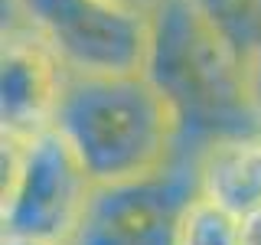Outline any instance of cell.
Masks as SVG:
<instances>
[{
  "label": "cell",
  "mask_w": 261,
  "mask_h": 245,
  "mask_svg": "<svg viewBox=\"0 0 261 245\" xmlns=\"http://www.w3.org/2000/svg\"><path fill=\"white\" fill-rule=\"evenodd\" d=\"M196 183L173 174L95 186L69 245H176V229Z\"/></svg>",
  "instance_id": "5"
},
{
  "label": "cell",
  "mask_w": 261,
  "mask_h": 245,
  "mask_svg": "<svg viewBox=\"0 0 261 245\" xmlns=\"http://www.w3.org/2000/svg\"><path fill=\"white\" fill-rule=\"evenodd\" d=\"M53 128L95 186L137 183L170 170L183 118L144 72L69 76Z\"/></svg>",
  "instance_id": "1"
},
{
  "label": "cell",
  "mask_w": 261,
  "mask_h": 245,
  "mask_svg": "<svg viewBox=\"0 0 261 245\" xmlns=\"http://www.w3.org/2000/svg\"><path fill=\"white\" fill-rule=\"evenodd\" d=\"M202 13L222 30V36L239 53L248 49L261 36V0H193Z\"/></svg>",
  "instance_id": "9"
},
{
  "label": "cell",
  "mask_w": 261,
  "mask_h": 245,
  "mask_svg": "<svg viewBox=\"0 0 261 245\" xmlns=\"http://www.w3.org/2000/svg\"><path fill=\"white\" fill-rule=\"evenodd\" d=\"M4 235L69 245L95 183L56 128L30 141L4 134Z\"/></svg>",
  "instance_id": "3"
},
{
  "label": "cell",
  "mask_w": 261,
  "mask_h": 245,
  "mask_svg": "<svg viewBox=\"0 0 261 245\" xmlns=\"http://www.w3.org/2000/svg\"><path fill=\"white\" fill-rule=\"evenodd\" d=\"M245 69H248V98H251V108H255V118L261 125V36L245 56Z\"/></svg>",
  "instance_id": "10"
},
{
  "label": "cell",
  "mask_w": 261,
  "mask_h": 245,
  "mask_svg": "<svg viewBox=\"0 0 261 245\" xmlns=\"http://www.w3.org/2000/svg\"><path fill=\"white\" fill-rule=\"evenodd\" d=\"M144 76L176 105L183 131L193 128L212 141L261 134L248 98L245 53L193 0H157L150 7Z\"/></svg>",
  "instance_id": "2"
},
{
  "label": "cell",
  "mask_w": 261,
  "mask_h": 245,
  "mask_svg": "<svg viewBox=\"0 0 261 245\" xmlns=\"http://www.w3.org/2000/svg\"><path fill=\"white\" fill-rule=\"evenodd\" d=\"M176 245H242V219L196 190L179 216Z\"/></svg>",
  "instance_id": "8"
},
{
  "label": "cell",
  "mask_w": 261,
  "mask_h": 245,
  "mask_svg": "<svg viewBox=\"0 0 261 245\" xmlns=\"http://www.w3.org/2000/svg\"><path fill=\"white\" fill-rule=\"evenodd\" d=\"M4 245H49V242H33V239H16V235H4Z\"/></svg>",
  "instance_id": "11"
},
{
  "label": "cell",
  "mask_w": 261,
  "mask_h": 245,
  "mask_svg": "<svg viewBox=\"0 0 261 245\" xmlns=\"http://www.w3.org/2000/svg\"><path fill=\"white\" fill-rule=\"evenodd\" d=\"M0 125L4 134L30 141L39 131L53 128L65 88V65L56 59L36 33L20 23L4 30L0 56Z\"/></svg>",
  "instance_id": "6"
},
{
  "label": "cell",
  "mask_w": 261,
  "mask_h": 245,
  "mask_svg": "<svg viewBox=\"0 0 261 245\" xmlns=\"http://www.w3.org/2000/svg\"><path fill=\"white\" fill-rule=\"evenodd\" d=\"M196 190L239 219L261 209V134L212 141L196 170Z\"/></svg>",
  "instance_id": "7"
},
{
  "label": "cell",
  "mask_w": 261,
  "mask_h": 245,
  "mask_svg": "<svg viewBox=\"0 0 261 245\" xmlns=\"http://www.w3.org/2000/svg\"><path fill=\"white\" fill-rule=\"evenodd\" d=\"M69 76H134L150 53V10L127 0H4Z\"/></svg>",
  "instance_id": "4"
}]
</instances>
